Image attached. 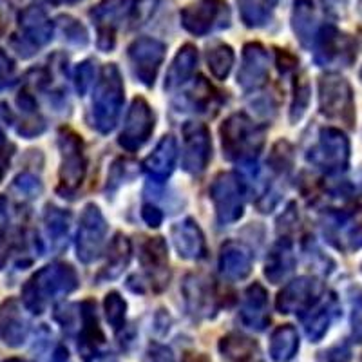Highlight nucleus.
Returning <instances> with one entry per match:
<instances>
[{"mask_svg":"<svg viewBox=\"0 0 362 362\" xmlns=\"http://www.w3.org/2000/svg\"><path fill=\"white\" fill-rule=\"evenodd\" d=\"M223 154L226 160L250 163L259 156L264 145V129L252 122L243 112H235L223 122L221 129Z\"/></svg>","mask_w":362,"mask_h":362,"instance_id":"obj_1","label":"nucleus"},{"mask_svg":"<svg viewBox=\"0 0 362 362\" xmlns=\"http://www.w3.org/2000/svg\"><path fill=\"white\" fill-rule=\"evenodd\" d=\"M78 288V276L71 264L54 263L42 268L24 290V300L31 312L42 313L49 300Z\"/></svg>","mask_w":362,"mask_h":362,"instance_id":"obj_2","label":"nucleus"},{"mask_svg":"<svg viewBox=\"0 0 362 362\" xmlns=\"http://www.w3.org/2000/svg\"><path fill=\"white\" fill-rule=\"evenodd\" d=\"M124 105V80L115 64L103 66L93 96V127L107 134L116 127Z\"/></svg>","mask_w":362,"mask_h":362,"instance_id":"obj_3","label":"nucleus"},{"mask_svg":"<svg viewBox=\"0 0 362 362\" xmlns=\"http://www.w3.org/2000/svg\"><path fill=\"white\" fill-rule=\"evenodd\" d=\"M319 109L328 119L341 122L346 127L355 124V98L350 82L337 73L319 78Z\"/></svg>","mask_w":362,"mask_h":362,"instance_id":"obj_4","label":"nucleus"},{"mask_svg":"<svg viewBox=\"0 0 362 362\" xmlns=\"http://www.w3.org/2000/svg\"><path fill=\"white\" fill-rule=\"evenodd\" d=\"M58 147H60V154H62L58 192L64 194V198H73L76 190L82 187L87 170L83 141L71 129H62L58 134Z\"/></svg>","mask_w":362,"mask_h":362,"instance_id":"obj_5","label":"nucleus"},{"mask_svg":"<svg viewBox=\"0 0 362 362\" xmlns=\"http://www.w3.org/2000/svg\"><path fill=\"white\" fill-rule=\"evenodd\" d=\"M308 161L326 174H339L350 163V140L339 129L326 127L310 148Z\"/></svg>","mask_w":362,"mask_h":362,"instance_id":"obj_6","label":"nucleus"},{"mask_svg":"<svg viewBox=\"0 0 362 362\" xmlns=\"http://www.w3.org/2000/svg\"><path fill=\"white\" fill-rule=\"evenodd\" d=\"M210 199L214 203L216 218L221 225L238 221L245 210V189L238 174H218L210 185Z\"/></svg>","mask_w":362,"mask_h":362,"instance_id":"obj_7","label":"nucleus"},{"mask_svg":"<svg viewBox=\"0 0 362 362\" xmlns=\"http://www.w3.org/2000/svg\"><path fill=\"white\" fill-rule=\"evenodd\" d=\"M315 62L321 67H348L357 58V44L354 37L339 31L335 25H325L315 35Z\"/></svg>","mask_w":362,"mask_h":362,"instance_id":"obj_8","label":"nucleus"},{"mask_svg":"<svg viewBox=\"0 0 362 362\" xmlns=\"http://www.w3.org/2000/svg\"><path fill=\"white\" fill-rule=\"evenodd\" d=\"M105 234H107V223L102 210L90 203L83 209L78 234H76V252L82 263L89 264L98 259L105 245Z\"/></svg>","mask_w":362,"mask_h":362,"instance_id":"obj_9","label":"nucleus"},{"mask_svg":"<svg viewBox=\"0 0 362 362\" xmlns=\"http://www.w3.org/2000/svg\"><path fill=\"white\" fill-rule=\"evenodd\" d=\"M181 24L196 37L210 33L214 28L228 25V8L223 0H198L181 11Z\"/></svg>","mask_w":362,"mask_h":362,"instance_id":"obj_10","label":"nucleus"},{"mask_svg":"<svg viewBox=\"0 0 362 362\" xmlns=\"http://www.w3.org/2000/svg\"><path fill=\"white\" fill-rule=\"evenodd\" d=\"M134 0H102L90 17L98 25V47L102 51H111L116 42V29L124 21L132 18Z\"/></svg>","mask_w":362,"mask_h":362,"instance_id":"obj_11","label":"nucleus"},{"mask_svg":"<svg viewBox=\"0 0 362 362\" xmlns=\"http://www.w3.org/2000/svg\"><path fill=\"white\" fill-rule=\"evenodd\" d=\"M165 58L163 42L156 38H138L129 47V60H131L132 73L141 83L147 87L154 86L161 62Z\"/></svg>","mask_w":362,"mask_h":362,"instance_id":"obj_12","label":"nucleus"},{"mask_svg":"<svg viewBox=\"0 0 362 362\" xmlns=\"http://www.w3.org/2000/svg\"><path fill=\"white\" fill-rule=\"evenodd\" d=\"M154 131V115L153 109L145 102L144 98H134L131 109L125 118L124 131L119 134L118 144L129 151L134 153L138 148L144 147L148 141L151 134Z\"/></svg>","mask_w":362,"mask_h":362,"instance_id":"obj_13","label":"nucleus"},{"mask_svg":"<svg viewBox=\"0 0 362 362\" xmlns=\"http://www.w3.org/2000/svg\"><path fill=\"white\" fill-rule=\"evenodd\" d=\"M212 156L209 129L198 122H187L183 125V169L198 176L209 165Z\"/></svg>","mask_w":362,"mask_h":362,"instance_id":"obj_14","label":"nucleus"},{"mask_svg":"<svg viewBox=\"0 0 362 362\" xmlns=\"http://www.w3.org/2000/svg\"><path fill=\"white\" fill-rule=\"evenodd\" d=\"M322 297V286L312 277H299L284 286L277 296V310L281 313H306Z\"/></svg>","mask_w":362,"mask_h":362,"instance_id":"obj_15","label":"nucleus"},{"mask_svg":"<svg viewBox=\"0 0 362 362\" xmlns=\"http://www.w3.org/2000/svg\"><path fill=\"white\" fill-rule=\"evenodd\" d=\"M140 261L148 281H151V286L156 292H161L169 286V250H167V243H165L163 238L147 239L141 245Z\"/></svg>","mask_w":362,"mask_h":362,"instance_id":"obj_16","label":"nucleus"},{"mask_svg":"<svg viewBox=\"0 0 362 362\" xmlns=\"http://www.w3.org/2000/svg\"><path fill=\"white\" fill-rule=\"evenodd\" d=\"M268 78V53L261 44H247L238 73V83L245 90L259 89Z\"/></svg>","mask_w":362,"mask_h":362,"instance_id":"obj_17","label":"nucleus"},{"mask_svg":"<svg viewBox=\"0 0 362 362\" xmlns=\"http://www.w3.org/2000/svg\"><path fill=\"white\" fill-rule=\"evenodd\" d=\"M173 239L177 254L183 259L198 261L205 257V238H203V232L198 226V223L192 221V219H185V221L174 225Z\"/></svg>","mask_w":362,"mask_h":362,"instance_id":"obj_18","label":"nucleus"},{"mask_svg":"<svg viewBox=\"0 0 362 362\" xmlns=\"http://www.w3.org/2000/svg\"><path fill=\"white\" fill-rule=\"evenodd\" d=\"M177 160V144L173 136H163L144 161V170L154 181H165L173 174Z\"/></svg>","mask_w":362,"mask_h":362,"instance_id":"obj_19","label":"nucleus"},{"mask_svg":"<svg viewBox=\"0 0 362 362\" xmlns=\"http://www.w3.org/2000/svg\"><path fill=\"white\" fill-rule=\"evenodd\" d=\"M219 270L230 281H243L252 272V254L245 245L228 241L221 247Z\"/></svg>","mask_w":362,"mask_h":362,"instance_id":"obj_20","label":"nucleus"},{"mask_svg":"<svg viewBox=\"0 0 362 362\" xmlns=\"http://www.w3.org/2000/svg\"><path fill=\"white\" fill-rule=\"evenodd\" d=\"M241 321L252 329H264L270 321L268 313V293L259 283H254L245 292L243 306H241Z\"/></svg>","mask_w":362,"mask_h":362,"instance_id":"obj_21","label":"nucleus"},{"mask_svg":"<svg viewBox=\"0 0 362 362\" xmlns=\"http://www.w3.org/2000/svg\"><path fill=\"white\" fill-rule=\"evenodd\" d=\"M335 313H337V300L334 296H322L308 312L303 313V322H305L306 335L310 337V341H321L328 334Z\"/></svg>","mask_w":362,"mask_h":362,"instance_id":"obj_22","label":"nucleus"},{"mask_svg":"<svg viewBox=\"0 0 362 362\" xmlns=\"http://www.w3.org/2000/svg\"><path fill=\"white\" fill-rule=\"evenodd\" d=\"M183 296L187 308L194 315H210L216 310V297L212 284L202 276H189L183 283Z\"/></svg>","mask_w":362,"mask_h":362,"instance_id":"obj_23","label":"nucleus"},{"mask_svg":"<svg viewBox=\"0 0 362 362\" xmlns=\"http://www.w3.org/2000/svg\"><path fill=\"white\" fill-rule=\"evenodd\" d=\"M296 268V255L288 239H281L274 245L264 264V276L272 284L283 283Z\"/></svg>","mask_w":362,"mask_h":362,"instance_id":"obj_24","label":"nucleus"},{"mask_svg":"<svg viewBox=\"0 0 362 362\" xmlns=\"http://www.w3.org/2000/svg\"><path fill=\"white\" fill-rule=\"evenodd\" d=\"M82 335H80V350L83 358L89 361V357H95L100 346L103 344L102 328L98 325L96 317V306L93 300H83L82 303Z\"/></svg>","mask_w":362,"mask_h":362,"instance_id":"obj_25","label":"nucleus"},{"mask_svg":"<svg viewBox=\"0 0 362 362\" xmlns=\"http://www.w3.org/2000/svg\"><path fill=\"white\" fill-rule=\"evenodd\" d=\"M196 66H198V49L190 44L183 45L170 64L167 80H165V89H176L181 83H185L194 74Z\"/></svg>","mask_w":362,"mask_h":362,"instance_id":"obj_26","label":"nucleus"},{"mask_svg":"<svg viewBox=\"0 0 362 362\" xmlns=\"http://www.w3.org/2000/svg\"><path fill=\"white\" fill-rule=\"evenodd\" d=\"M21 25L24 29L25 38L35 45H44L53 37V24L44 13V9L31 6L21 15Z\"/></svg>","mask_w":362,"mask_h":362,"instance_id":"obj_27","label":"nucleus"},{"mask_svg":"<svg viewBox=\"0 0 362 362\" xmlns=\"http://www.w3.org/2000/svg\"><path fill=\"white\" fill-rule=\"evenodd\" d=\"M131 241L124 234H116L109 247L107 263L103 267L98 279H116L131 261Z\"/></svg>","mask_w":362,"mask_h":362,"instance_id":"obj_28","label":"nucleus"},{"mask_svg":"<svg viewBox=\"0 0 362 362\" xmlns=\"http://www.w3.org/2000/svg\"><path fill=\"white\" fill-rule=\"evenodd\" d=\"M299 350V335L290 325H283L272 334L270 357L276 362H288L296 357Z\"/></svg>","mask_w":362,"mask_h":362,"instance_id":"obj_29","label":"nucleus"},{"mask_svg":"<svg viewBox=\"0 0 362 362\" xmlns=\"http://www.w3.org/2000/svg\"><path fill=\"white\" fill-rule=\"evenodd\" d=\"M292 25L296 31L297 38L305 47H310L312 42L315 40V11H313V4L310 0H297L293 6L292 15Z\"/></svg>","mask_w":362,"mask_h":362,"instance_id":"obj_30","label":"nucleus"},{"mask_svg":"<svg viewBox=\"0 0 362 362\" xmlns=\"http://www.w3.org/2000/svg\"><path fill=\"white\" fill-rule=\"evenodd\" d=\"M219 351L226 361L250 362L257 354V344L245 335L230 334L219 341Z\"/></svg>","mask_w":362,"mask_h":362,"instance_id":"obj_31","label":"nucleus"},{"mask_svg":"<svg viewBox=\"0 0 362 362\" xmlns=\"http://www.w3.org/2000/svg\"><path fill=\"white\" fill-rule=\"evenodd\" d=\"M279 0H238L241 21L248 28H261L270 21Z\"/></svg>","mask_w":362,"mask_h":362,"instance_id":"obj_32","label":"nucleus"},{"mask_svg":"<svg viewBox=\"0 0 362 362\" xmlns=\"http://www.w3.org/2000/svg\"><path fill=\"white\" fill-rule=\"evenodd\" d=\"M234 51L230 45L214 44L206 53V64H209L210 73L218 80H225L234 66Z\"/></svg>","mask_w":362,"mask_h":362,"instance_id":"obj_33","label":"nucleus"},{"mask_svg":"<svg viewBox=\"0 0 362 362\" xmlns=\"http://www.w3.org/2000/svg\"><path fill=\"white\" fill-rule=\"evenodd\" d=\"M187 95H189L192 107L199 112H209L210 109H214L219 105L218 90L210 86L209 80H205L203 76H198L196 83H194L192 89Z\"/></svg>","mask_w":362,"mask_h":362,"instance_id":"obj_34","label":"nucleus"},{"mask_svg":"<svg viewBox=\"0 0 362 362\" xmlns=\"http://www.w3.org/2000/svg\"><path fill=\"white\" fill-rule=\"evenodd\" d=\"M69 212L57 209V206H47L45 210V226L51 241L57 247H64L67 243V232H69Z\"/></svg>","mask_w":362,"mask_h":362,"instance_id":"obj_35","label":"nucleus"},{"mask_svg":"<svg viewBox=\"0 0 362 362\" xmlns=\"http://www.w3.org/2000/svg\"><path fill=\"white\" fill-rule=\"evenodd\" d=\"M103 306H105V317H107V322L111 325V328L115 329V332L124 328L127 305H125V300L119 297V293H107V296H105V300H103Z\"/></svg>","mask_w":362,"mask_h":362,"instance_id":"obj_36","label":"nucleus"},{"mask_svg":"<svg viewBox=\"0 0 362 362\" xmlns=\"http://www.w3.org/2000/svg\"><path fill=\"white\" fill-rule=\"evenodd\" d=\"M310 100V87L305 80H297L296 82V90H293V102H292V111H290V119L293 124L299 122L305 115L306 107H308Z\"/></svg>","mask_w":362,"mask_h":362,"instance_id":"obj_37","label":"nucleus"},{"mask_svg":"<svg viewBox=\"0 0 362 362\" xmlns=\"http://www.w3.org/2000/svg\"><path fill=\"white\" fill-rule=\"evenodd\" d=\"M93 80H95V66H93V62L86 60V62L78 64V67L74 71V86H76L80 96H83L89 90V87L93 86Z\"/></svg>","mask_w":362,"mask_h":362,"instance_id":"obj_38","label":"nucleus"},{"mask_svg":"<svg viewBox=\"0 0 362 362\" xmlns=\"http://www.w3.org/2000/svg\"><path fill=\"white\" fill-rule=\"evenodd\" d=\"M60 21H62L64 33H66V37L69 38V40H73L74 44H86L87 33H86V29L80 25V22L73 21V18L69 17H62Z\"/></svg>","mask_w":362,"mask_h":362,"instance_id":"obj_39","label":"nucleus"},{"mask_svg":"<svg viewBox=\"0 0 362 362\" xmlns=\"http://www.w3.org/2000/svg\"><path fill=\"white\" fill-rule=\"evenodd\" d=\"M296 66H297L296 57H292L288 51L277 49V67H279L281 73H288V71L296 69Z\"/></svg>","mask_w":362,"mask_h":362,"instance_id":"obj_40","label":"nucleus"},{"mask_svg":"<svg viewBox=\"0 0 362 362\" xmlns=\"http://www.w3.org/2000/svg\"><path fill=\"white\" fill-rule=\"evenodd\" d=\"M141 216H144L145 223H147L148 226H154V228L160 226L161 221H163V214L153 205H145L144 210H141Z\"/></svg>","mask_w":362,"mask_h":362,"instance_id":"obj_41","label":"nucleus"},{"mask_svg":"<svg viewBox=\"0 0 362 362\" xmlns=\"http://www.w3.org/2000/svg\"><path fill=\"white\" fill-rule=\"evenodd\" d=\"M151 358H153V362H174L170 350H167L163 346H154L151 350Z\"/></svg>","mask_w":362,"mask_h":362,"instance_id":"obj_42","label":"nucleus"},{"mask_svg":"<svg viewBox=\"0 0 362 362\" xmlns=\"http://www.w3.org/2000/svg\"><path fill=\"white\" fill-rule=\"evenodd\" d=\"M350 361V350L346 346H337L328 354V362H348Z\"/></svg>","mask_w":362,"mask_h":362,"instance_id":"obj_43","label":"nucleus"},{"mask_svg":"<svg viewBox=\"0 0 362 362\" xmlns=\"http://www.w3.org/2000/svg\"><path fill=\"white\" fill-rule=\"evenodd\" d=\"M354 339L357 342H362V317H354Z\"/></svg>","mask_w":362,"mask_h":362,"instance_id":"obj_44","label":"nucleus"},{"mask_svg":"<svg viewBox=\"0 0 362 362\" xmlns=\"http://www.w3.org/2000/svg\"><path fill=\"white\" fill-rule=\"evenodd\" d=\"M4 28H6V11L4 8L0 6V33L4 31Z\"/></svg>","mask_w":362,"mask_h":362,"instance_id":"obj_45","label":"nucleus"},{"mask_svg":"<svg viewBox=\"0 0 362 362\" xmlns=\"http://www.w3.org/2000/svg\"><path fill=\"white\" fill-rule=\"evenodd\" d=\"M54 2H66V4H73V2H80V0H54Z\"/></svg>","mask_w":362,"mask_h":362,"instance_id":"obj_46","label":"nucleus"},{"mask_svg":"<svg viewBox=\"0 0 362 362\" xmlns=\"http://www.w3.org/2000/svg\"><path fill=\"white\" fill-rule=\"evenodd\" d=\"M9 362H22V361H9Z\"/></svg>","mask_w":362,"mask_h":362,"instance_id":"obj_47","label":"nucleus"},{"mask_svg":"<svg viewBox=\"0 0 362 362\" xmlns=\"http://www.w3.org/2000/svg\"><path fill=\"white\" fill-rule=\"evenodd\" d=\"M361 78H362V69H361Z\"/></svg>","mask_w":362,"mask_h":362,"instance_id":"obj_48","label":"nucleus"},{"mask_svg":"<svg viewBox=\"0 0 362 362\" xmlns=\"http://www.w3.org/2000/svg\"><path fill=\"white\" fill-rule=\"evenodd\" d=\"M194 362H198V361H194Z\"/></svg>","mask_w":362,"mask_h":362,"instance_id":"obj_49","label":"nucleus"}]
</instances>
